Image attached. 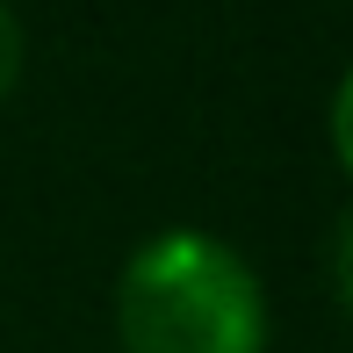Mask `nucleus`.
Instances as JSON below:
<instances>
[{"mask_svg": "<svg viewBox=\"0 0 353 353\" xmlns=\"http://www.w3.org/2000/svg\"><path fill=\"white\" fill-rule=\"evenodd\" d=\"M325 144H332V159H339V173L353 181V58H346V72L332 79V94H325Z\"/></svg>", "mask_w": 353, "mask_h": 353, "instance_id": "f03ea898", "label": "nucleus"}, {"mask_svg": "<svg viewBox=\"0 0 353 353\" xmlns=\"http://www.w3.org/2000/svg\"><path fill=\"white\" fill-rule=\"evenodd\" d=\"M325 274H332V303H339V317L353 325V210L332 223V252H325Z\"/></svg>", "mask_w": 353, "mask_h": 353, "instance_id": "20e7f679", "label": "nucleus"}, {"mask_svg": "<svg viewBox=\"0 0 353 353\" xmlns=\"http://www.w3.org/2000/svg\"><path fill=\"white\" fill-rule=\"evenodd\" d=\"M22 72H29V29H22V14H14V0H0V108L22 87Z\"/></svg>", "mask_w": 353, "mask_h": 353, "instance_id": "7ed1b4c3", "label": "nucleus"}, {"mask_svg": "<svg viewBox=\"0 0 353 353\" xmlns=\"http://www.w3.org/2000/svg\"><path fill=\"white\" fill-rule=\"evenodd\" d=\"M116 346L123 353H267L274 303L245 245L210 223H159L116 267Z\"/></svg>", "mask_w": 353, "mask_h": 353, "instance_id": "f257e3e1", "label": "nucleus"}]
</instances>
